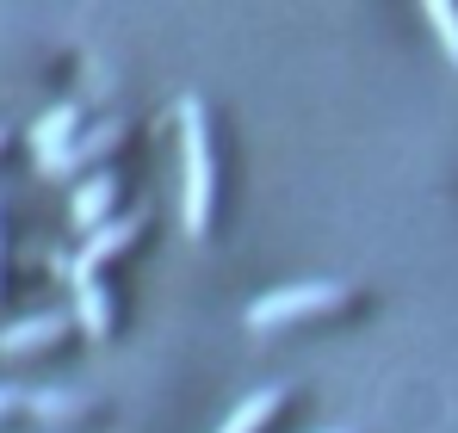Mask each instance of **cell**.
<instances>
[{
  "mask_svg": "<svg viewBox=\"0 0 458 433\" xmlns=\"http://www.w3.org/2000/svg\"><path fill=\"white\" fill-rule=\"evenodd\" d=\"M180 149H186V235L211 229V205H217V167H211V124L199 99H180Z\"/></svg>",
  "mask_w": 458,
  "mask_h": 433,
  "instance_id": "1",
  "label": "cell"
},
{
  "mask_svg": "<svg viewBox=\"0 0 458 433\" xmlns=\"http://www.w3.org/2000/svg\"><path fill=\"white\" fill-rule=\"evenodd\" d=\"M341 297H347V285H335V279H310V285L267 291L260 303H248V328H254V335H267V328H285V322H298V316L335 310Z\"/></svg>",
  "mask_w": 458,
  "mask_h": 433,
  "instance_id": "2",
  "label": "cell"
},
{
  "mask_svg": "<svg viewBox=\"0 0 458 433\" xmlns=\"http://www.w3.org/2000/svg\"><path fill=\"white\" fill-rule=\"evenodd\" d=\"M118 137H124V124H118V118H106V124H93V131L69 137L56 155H38V167H44V174H75L81 161H99V155L118 143Z\"/></svg>",
  "mask_w": 458,
  "mask_h": 433,
  "instance_id": "3",
  "label": "cell"
},
{
  "mask_svg": "<svg viewBox=\"0 0 458 433\" xmlns=\"http://www.w3.org/2000/svg\"><path fill=\"white\" fill-rule=\"evenodd\" d=\"M63 328H69V316H25V322H6V328H0V353H6V360L38 353V347L63 341Z\"/></svg>",
  "mask_w": 458,
  "mask_h": 433,
  "instance_id": "4",
  "label": "cell"
},
{
  "mask_svg": "<svg viewBox=\"0 0 458 433\" xmlns=\"http://www.w3.org/2000/svg\"><path fill=\"white\" fill-rule=\"evenodd\" d=\"M69 285H75V310H81V328L106 341V328H112V303H106V285L93 279V267H75V260H69Z\"/></svg>",
  "mask_w": 458,
  "mask_h": 433,
  "instance_id": "5",
  "label": "cell"
},
{
  "mask_svg": "<svg viewBox=\"0 0 458 433\" xmlns=\"http://www.w3.org/2000/svg\"><path fill=\"white\" fill-rule=\"evenodd\" d=\"M112 199H118V180H112V174H93V180H81L75 199H69V216H75V229H99V223L112 216Z\"/></svg>",
  "mask_w": 458,
  "mask_h": 433,
  "instance_id": "6",
  "label": "cell"
},
{
  "mask_svg": "<svg viewBox=\"0 0 458 433\" xmlns=\"http://www.w3.org/2000/svg\"><path fill=\"white\" fill-rule=\"evenodd\" d=\"M124 242H137V216H112V223L87 229V248L75 254V267H99V260H112Z\"/></svg>",
  "mask_w": 458,
  "mask_h": 433,
  "instance_id": "7",
  "label": "cell"
},
{
  "mask_svg": "<svg viewBox=\"0 0 458 433\" xmlns=\"http://www.w3.org/2000/svg\"><path fill=\"white\" fill-rule=\"evenodd\" d=\"M75 131H81V106H56V112H44L31 124V143H38V155H56Z\"/></svg>",
  "mask_w": 458,
  "mask_h": 433,
  "instance_id": "8",
  "label": "cell"
},
{
  "mask_svg": "<svg viewBox=\"0 0 458 433\" xmlns=\"http://www.w3.org/2000/svg\"><path fill=\"white\" fill-rule=\"evenodd\" d=\"M273 415H279V390H254V396H248V403H242L217 433H260Z\"/></svg>",
  "mask_w": 458,
  "mask_h": 433,
  "instance_id": "9",
  "label": "cell"
},
{
  "mask_svg": "<svg viewBox=\"0 0 458 433\" xmlns=\"http://www.w3.org/2000/svg\"><path fill=\"white\" fill-rule=\"evenodd\" d=\"M421 6H428V25H434L440 50L453 56V69H458V0H421Z\"/></svg>",
  "mask_w": 458,
  "mask_h": 433,
  "instance_id": "10",
  "label": "cell"
},
{
  "mask_svg": "<svg viewBox=\"0 0 458 433\" xmlns=\"http://www.w3.org/2000/svg\"><path fill=\"white\" fill-rule=\"evenodd\" d=\"M25 409H38V415H50V421H56V415H81V409H87V396H75V390H31V396H25Z\"/></svg>",
  "mask_w": 458,
  "mask_h": 433,
  "instance_id": "11",
  "label": "cell"
},
{
  "mask_svg": "<svg viewBox=\"0 0 458 433\" xmlns=\"http://www.w3.org/2000/svg\"><path fill=\"white\" fill-rule=\"evenodd\" d=\"M19 403H25V396H19V390H6V384H0V415H13V409H19Z\"/></svg>",
  "mask_w": 458,
  "mask_h": 433,
  "instance_id": "12",
  "label": "cell"
},
{
  "mask_svg": "<svg viewBox=\"0 0 458 433\" xmlns=\"http://www.w3.org/2000/svg\"><path fill=\"white\" fill-rule=\"evenodd\" d=\"M0 143H6V137H0Z\"/></svg>",
  "mask_w": 458,
  "mask_h": 433,
  "instance_id": "13",
  "label": "cell"
}]
</instances>
